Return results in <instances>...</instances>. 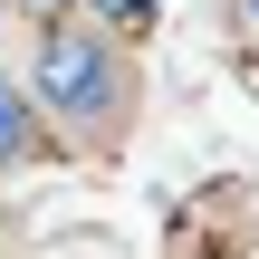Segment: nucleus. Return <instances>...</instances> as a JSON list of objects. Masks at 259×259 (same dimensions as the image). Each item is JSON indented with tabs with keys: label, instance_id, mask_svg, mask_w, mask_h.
<instances>
[{
	"label": "nucleus",
	"instance_id": "nucleus-1",
	"mask_svg": "<svg viewBox=\"0 0 259 259\" xmlns=\"http://www.w3.org/2000/svg\"><path fill=\"white\" fill-rule=\"evenodd\" d=\"M29 96L48 115V135L67 154H115L135 135V106H144V77H135V48L87 29V19H58L38 29V58H29Z\"/></svg>",
	"mask_w": 259,
	"mask_h": 259
},
{
	"label": "nucleus",
	"instance_id": "nucleus-2",
	"mask_svg": "<svg viewBox=\"0 0 259 259\" xmlns=\"http://www.w3.org/2000/svg\"><path fill=\"white\" fill-rule=\"evenodd\" d=\"M163 259H259V192L211 183L163 221Z\"/></svg>",
	"mask_w": 259,
	"mask_h": 259
},
{
	"label": "nucleus",
	"instance_id": "nucleus-3",
	"mask_svg": "<svg viewBox=\"0 0 259 259\" xmlns=\"http://www.w3.org/2000/svg\"><path fill=\"white\" fill-rule=\"evenodd\" d=\"M38 144H58V135H48V115H38V96H29L19 77H0V173H19Z\"/></svg>",
	"mask_w": 259,
	"mask_h": 259
},
{
	"label": "nucleus",
	"instance_id": "nucleus-4",
	"mask_svg": "<svg viewBox=\"0 0 259 259\" xmlns=\"http://www.w3.org/2000/svg\"><path fill=\"white\" fill-rule=\"evenodd\" d=\"M77 19H87V29H106V38H125V48H144V38H154V19H163V0H77Z\"/></svg>",
	"mask_w": 259,
	"mask_h": 259
},
{
	"label": "nucleus",
	"instance_id": "nucleus-5",
	"mask_svg": "<svg viewBox=\"0 0 259 259\" xmlns=\"http://www.w3.org/2000/svg\"><path fill=\"white\" fill-rule=\"evenodd\" d=\"M19 10H29L38 29H58V19H77V0H19Z\"/></svg>",
	"mask_w": 259,
	"mask_h": 259
},
{
	"label": "nucleus",
	"instance_id": "nucleus-6",
	"mask_svg": "<svg viewBox=\"0 0 259 259\" xmlns=\"http://www.w3.org/2000/svg\"><path fill=\"white\" fill-rule=\"evenodd\" d=\"M231 29H240V38H259V0H231Z\"/></svg>",
	"mask_w": 259,
	"mask_h": 259
}]
</instances>
